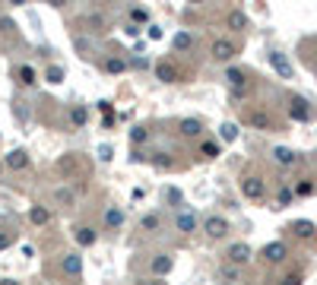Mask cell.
<instances>
[{"label":"cell","mask_w":317,"mask_h":285,"mask_svg":"<svg viewBox=\"0 0 317 285\" xmlns=\"http://www.w3.org/2000/svg\"><path fill=\"white\" fill-rule=\"evenodd\" d=\"M241 194L248 197V200H263V197H266V184H263V177H257V174H244V177H241Z\"/></svg>","instance_id":"6da1fadb"},{"label":"cell","mask_w":317,"mask_h":285,"mask_svg":"<svg viewBox=\"0 0 317 285\" xmlns=\"http://www.w3.org/2000/svg\"><path fill=\"white\" fill-rule=\"evenodd\" d=\"M289 117L292 121H298V124H308L311 121V105L301 99V95H292L289 99Z\"/></svg>","instance_id":"7a4b0ae2"},{"label":"cell","mask_w":317,"mask_h":285,"mask_svg":"<svg viewBox=\"0 0 317 285\" xmlns=\"http://www.w3.org/2000/svg\"><path fill=\"white\" fill-rule=\"evenodd\" d=\"M235 54H238V44H235L232 38H216V41H213V61L229 64Z\"/></svg>","instance_id":"3957f363"},{"label":"cell","mask_w":317,"mask_h":285,"mask_svg":"<svg viewBox=\"0 0 317 285\" xmlns=\"http://www.w3.org/2000/svg\"><path fill=\"white\" fill-rule=\"evenodd\" d=\"M225 257H229V263H232V266H244V263H248V260L254 257V251H251V247L244 244V241H238V244H232V247H229V254H225Z\"/></svg>","instance_id":"277c9868"},{"label":"cell","mask_w":317,"mask_h":285,"mask_svg":"<svg viewBox=\"0 0 317 285\" xmlns=\"http://www.w3.org/2000/svg\"><path fill=\"white\" fill-rule=\"evenodd\" d=\"M225 79H229V86H232L235 95H244V92H248V73H244V70L232 67L229 73H225Z\"/></svg>","instance_id":"5b68a950"},{"label":"cell","mask_w":317,"mask_h":285,"mask_svg":"<svg viewBox=\"0 0 317 285\" xmlns=\"http://www.w3.org/2000/svg\"><path fill=\"white\" fill-rule=\"evenodd\" d=\"M4 162H7V168H13V171H26L29 168V152L26 149H13V152L4 156Z\"/></svg>","instance_id":"8992f818"},{"label":"cell","mask_w":317,"mask_h":285,"mask_svg":"<svg viewBox=\"0 0 317 285\" xmlns=\"http://www.w3.org/2000/svg\"><path fill=\"white\" fill-rule=\"evenodd\" d=\"M286 257H289V251H286L283 241H269V244L263 247V260H266V263H283Z\"/></svg>","instance_id":"52a82bcc"},{"label":"cell","mask_w":317,"mask_h":285,"mask_svg":"<svg viewBox=\"0 0 317 285\" xmlns=\"http://www.w3.org/2000/svg\"><path fill=\"white\" fill-rule=\"evenodd\" d=\"M156 79L159 82H178L181 73H178V67H174L171 61H159L156 64Z\"/></svg>","instance_id":"ba28073f"},{"label":"cell","mask_w":317,"mask_h":285,"mask_svg":"<svg viewBox=\"0 0 317 285\" xmlns=\"http://www.w3.org/2000/svg\"><path fill=\"white\" fill-rule=\"evenodd\" d=\"M269 64H273V70L283 79H292V64H289V57L283 51H269Z\"/></svg>","instance_id":"9c48e42d"},{"label":"cell","mask_w":317,"mask_h":285,"mask_svg":"<svg viewBox=\"0 0 317 285\" xmlns=\"http://www.w3.org/2000/svg\"><path fill=\"white\" fill-rule=\"evenodd\" d=\"M73 238H76L79 247H92V244L99 241V231L89 228V225H76V228H73Z\"/></svg>","instance_id":"30bf717a"},{"label":"cell","mask_w":317,"mask_h":285,"mask_svg":"<svg viewBox=\"0 0 317 285\" xmlns=\"http://www.w3.org/2000/svg\"><path fill=\"white\" fill-rule=\"evenodd\" d=\"M248 124H254L257 130H276V121H273V114H269V111H251Z\"/></svg>","instance_id":"8fae6325"},{"label":"cell","mask_w":317,"mask_h":285,"mask_svg":"<svg viewBox=\"0 0 317 285\" xmlns=\"http://www.w3.org/2000/svg\"><path fill=\"white\" fill-rule=\"evenodd\" d=\"M206 234L209 238H225L229 234V222L222 219V216H209L206 219Z\"/></svg>","instance_id":"7c38bea8"},{"label":"cell","mask_w":317,"mask_h":285,"mask_svg":"<svg viewBox=\"0 0 317 285\" xmlns=\"http://www.w3.org/2000/svg\"><path fill=\"white\" fill-rule=\"evenodd\" d=\"M174 228H178L181 234H191V231H197V216L194 212H178V219H174Z\"/></svg>","instance_id":"4fadbf2b"},{"label":"cell","mask_w":317,"mask_h":285,"mask_svg":"<svg viewBox=\"0 0 317 285\" xmlns=\"http://www.w3.org/2000/svg\"><path fill=\"white\" fill-rule=\"evenodd\" d=\"M289 231L295 234V238H314V234H317V225L308 222V219H298V222H292V225H289Z\"/></svg>","instance_id":"5bb4252c"},{"label":"cell","mask_w":317,"mask_h":285,"mask_svg":"<svg viewBox=\"0 0 317 285\" xmlns=\"http://www.w3.org/2000/svg\"><path fill=\"white\" fill-rule=\"evenodd\" d=\"M61 269L67 272V276H79V272H83V257L79 254H67L61 260Z\"/></svg>","instance_id":"9a60e30c"},{"label":"cell","mask_w":317,"mask_h":285,"mask_svg":"<svg viewBox=\"0 0 317 285\" xmlns=\"http://www.w3.org/2000/svg\"><path fill=\"white\" fill-rule=\"evenodd\" d=\"M174 269V260L168 254H159V257H152V272L162 279V276H168V272Z\"/></svg>","instance_id":"2e32d148"},{"label":"cell","mask_w":317,"mask_h":285,"mask_svg":"<svg viewBox=\"0 0 317 285\" xmlns=\"http://www.w3.org/2000/svg\"><path fill=\"white\" fill-rule=\"evenodd\" d=\"M29 222L32 225H48L51 222V209L48 206H32L29 209Z\"/></svg>","instance_id":"e0dca14e"},{"label":"cell","mask_w":317,"mask_h":285,"mask_svg":"<svg viewBox=\"0 0 317 285\" xmlns=\"http://www.w3.org/2000/svg\"><path fill=\"white\" fill-rule=\"evenodd\" d=\"M181 133L184 136H200L203 133V124L197 121V117H184V121H181Z\"/></svg>","instance_id":"ac0fdd59"},{"label":"cell","mask_w":317,"mask_h":285,"mask_svg":"<svg viewBox=\"0 0 317 285\" xmlns=\"http://www.w3.org/2000/svg\"><path fill=\"white\" fill-rule=\"evenodd\" d=\"M105 225H108V228H121V225H124V212L117 209V206L105 209Z\"/></svg>","instance_id":"d6986e66"},{"label":"cell","mask_w":317,"mask_h":285,"mask_svg":"<svg viewBox=\"0 0 317 285\" xmlns=\"http://www.w3.org/2000/svg\"><path fill=\"white\" fill-rule=\"evenodd\" d=\"M16 79L22 82V86H35V82H38V76H35V70H32L29 64H22V67L16 70Z\"/></svg>","instance_id":"ffe728a7"},{"label":"cell","mask_w":317,"mask_h":285,"mask_svg":"<svg viewBox=\"0 0 317 285\" xmlns=\"http://www.w3.org/2000/svg\"><path fill=\"white\" fill-rule=\"evenodd\" d=\"M273 159H276L279 165H295V152H292L289 146H276V149H273Z\"/></svg>","instance_id":"44dd1931"},{"label":"cell","mask_w":317,"mask_h":285,"mask_svg":"<svg viewBox=\"0 0 317 285\" xmlns=\"http://www.w3.org/2000/svg\"><path fill=\"white\" fill-rule=\"evenodd\" d=\"M244 26H248V16L241 13V10H232L229 13V29H235V32H241Z\"/></svg>","instance_id":"7402d4cb"},{"label":"cell","mask_w":317,"mask_h":285,"mask_svg":"<svg viewBox=\"0 0 317 285\" xmlns=\"http://www.w3.org/2000/svg\"><path fill=\"white\" fill-rule=\"evenodd\" d=\"M99 111H102V124L111 127L114 117H117V114H114V105H111V102H99Z\"/></svg>","instance_id":"603a6c76"},{"label":"cell","mask_w":317,"mask_h":285,"mask_svg":"<svg viewBox=\"0 0 317 285\" xmlns=\"http://www.w3.org/2000/svg\"><path fill=\"white\" fill-rule=\"evenodd\" d=\"M219 136H222V139H225V142H235V139H238V124H232V121H225V124H222V127H219Z\"/></svg>","instance_id":"cb8c5ba5"},{"label":"cell","mask_w":317,"mask_h":285,"mask_svg":"<svg viewBox=\"0 0 317 285\" xmlns=\"http://www.w3.org/2000/svg\"><path fill=\"white\" fill-rule=\"evenodd\" d=\"M70 121H73L76 127H83L89 121V108H83V105H76V108H70Z\"/></svg>","instance_id":"d4e9b609"},{"label":"cell","mask_w":317,"mask_h":285,"mask_svg":"<svg viewBox=\"0 0 317 285\" xmlns=\"http://www.w3.org/2000/svg\"><path fill=\"white\" fill-rule=\"evenodd\" d=\"M149 162H152V168H162V171L174 168V159H171V156H165V152H159V156H152Z\"/></svg>","instance_id":"484cf974"},{"label":"cell","mask_w":317,"mask_h":285,"mask_svg":"<svg viewBox=\"0 0 317 285\" xmlns=\"http://www.w3.org/2000/svg\"><path fill=\"white\" fill-rule=\"evenodd\" d=\"M200 156H203V159H216V156H219V142H216V139H203V142H200Z\"/></svg>","instance_id":"4316f807"},{"label":"cell","mask_w":317,"mask_h":285,"mask_svg":"<svg viewBox=\"0 0 317 285\" xmlns=\"http://www.w3.org/2000/svg\"><path fill=\"white\" fill-rule=\"evenodd\" d=\"M54 200H57L61 206H73L76 194H73V190H67V187H61V190H54Z\"/></svg>","instance_id":"83f0119b"},{"label":"cell","mask_w":317,"mask_h":285,"mask_svg":"<svg viewBox=\"0 0 317 285\" xmlns=\"http://www.w3.org/2000/svg\"><path fill=\"white\" fill-rule=\"evenodd\" d=\"M124 70H127V64L121 61V57H108V61H105V73H124Z\"/></svg>","instance_id":"f1b7e54d"},{"label":"cell","mask_w":317,"mask_h":285,"mask_svg":"<svg viewBox=\"0 0 317 285\" xmlns=\"http://www.w3.org/2000/svg\"><path fill=\"white\" fill-rule=\"evenodd\" d=\"M44 79H48L51 86H61L64 82V67H48L44 70Z\"/></svg>","instance_id":"f546056e"},{"label":"cell","mask_w":317,"mask_h":285,"mask_svg":"<svg viewBox=\"0 0 317 285\" xmlns=\"http://www.w3.org/2000/svg\"><path fill=\"white\" fill-rule=\"evenodd\" d=\"M191 44H194L191 32H178L174 35V48H178V51H191Z\"/></svg>","instance_id":"4dcf8cb0"},{"label":"cell","mask_w":317,"mask_h":285,"mask_svg":"<svg viewBox=\"0 0 317 285\" xmlns=\"http://www.w3.org/2000/svg\"><path fill=\"white\" fill-rule=\"evenodd\" d=\"M140 225H143V228H146V231H159V225H162V219L156 216V212H149V216H143V222H140Z\"/></svg>","instance_id":"1f68e13d"},{"label":"cell","mask_w":317,"mask_h":285,"mask_svg":"<svg viewBox=\"0 0 317 285\" xmlns=\"http://www.w3.org/2000/svg\"><path fill=\"white\" fill-rule=\"evenodd\" d=\"M292 194H298V197H311V194H314V184H311V181H298Z\"/></svg>","instance_id":"d6a6232c"},{"label":"cell","mask_w":317,"mask_h":285,"mask_svg":"<svg viewBox=\"0 0 317 285\" xmlns=\"http://www.w3.org/2000/svg\"><path fill=\"white\" fill-rule=\"evenodd\" d=\"M146 139H149L146 127H133V130H130V142H137V146H140V142H146Z\"/></svg>","instance_id":"836d02e7"},{"label":"cell","mask_w":317,"mask_h":285,"mask_svg":"<svg viewBox=\"0 0 317 285\" xmlns=\"http://www.w3.org/2000/svg\"><path fill=\"white\" fill-rule=\"evenodd\" d=\"M130 19H133V22H149V10H146V7L130 10Z\"/></svg>","instance_id":"e575fe53"},{"label":"cell","mask_w":317,"mask_h":285,"mask_svg":"<svg viewBox=\"0 0 317 285\" xmlns=\"http://www.w3.org/2000/svg\"><path fill=\"white\" fill-rule=\"evenodd\" d=\"M165 200H168L171 206H181V190H178V187H168V190H165Z\"/></svg>","instance_id":"d590c367"},{"label":"cell","mask_w":317,"mask_h":285,"mask_svg":"<svg viewBox=\"0 0 317 285\" xmlns=\"http://www.w3.org/2000/svg\"><path fill=\"white\" fill-rule=\"evenodd\" d=\"M292 197H295V194H292L289 187H283V190H279V206H289V203H292Z\"/></svg>","instance_id":"8d00e7d4"},{"label":"cell","mask_w":317,"mask_h":285,"mask_svg":"<svg viewBox=\"0 0 317 285\" xmlns=\"http://www.w3.org/2000/svg\"><path fill=\"white\" fill-rule=\"evenodd\" d=\"M13 241H16V238L10 234V231H0V251H7V247L13 244Z\"/></svg>","instance_id":"74e56055"},{"label":"cell","mask_w":317,"mask_h":285,"mask_svg":"<svg viewBox=\"0 0 317 285\" xmlns=\"http://www.w3.org/2000/svg\"><path fill=\"white\" fill-rule=\"evenodd\" d=\"M111 156H114L111 146H99V159H102V162H111Z\"/></svg>","instance_id":"f35d334b"},{"label":"cell","mask_w":317,"mask_h":285,"mask_svg":"<svg viewBox=\"0 0 317 285\" xmlns=\"http://www.w3.org/2000/svg\"><path fill=\"white\" fill-rule=\"evenodd\" d=\"M222 276H225L229 282H235V279H238V269H235V266H225V269H222Z\"/></svg>","instance_id":"ab89813d"},{"label":"cell","mask_w":317,"mask_h":285,"mask_svg":"<svg viewBox=\"0 0 317 285\" xmlns=\"http://www.w3.org/2000/svg\"><path fill=\"white\" fill-rule=\"evenodd\" d=\"M146 35H149L152 41H159V38H162V29H159V26H149V29H146Z\"/></svg>","instance_id":"60d3db41"},{"label":"cell","mask_w":317,"mask_h":285,"mask_svg":"<svg viewBox=\"0 0 317 285\" xmlns=\"http://www.w3.org/2000/svg\"><path fill=\"white\" fill-rule=\"evenodd\" d=\"M283 285H301V276H298V272H295V276H286Z\"/></svg>","instance_id":"b9f144b4"},{"label":"cell","mask_w":317,"mask_h":285,"mask_svg":"<svg viewBox=\"0 0 317 285\" xmlns=\"http://www.w3.org/2000/svg\"><path fill=\"white\" fill-rule=\"evenodd\" d=\"M0 285H22V282H16V279H4Z\"/></svg>","instance_id":"7bdbcfd3"},{"label":"cell","mask_w":317,"mask_h":285,"mask_svg":"<svg viewBox=\"0 0 317 285\" xmlns=\"http://www.w3.org/2000/svg\"><path fill=\"white\" fill-rule=\"evenodd\" d=\"M143 285H165V282H159V279H156V282H143Z\"/></svg>","instance_id":"ee69618b"}]
</instances>
